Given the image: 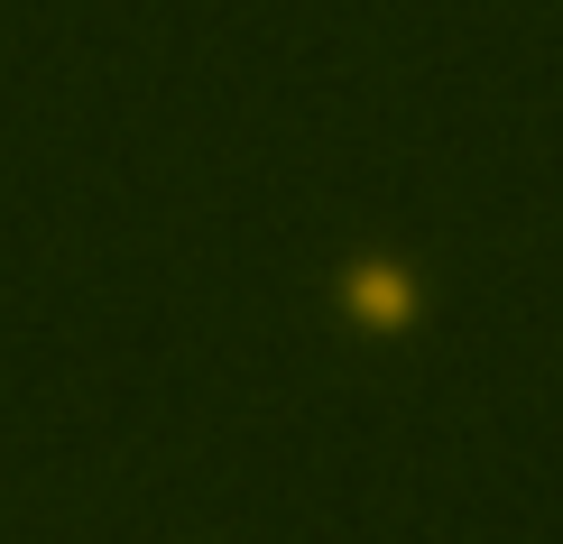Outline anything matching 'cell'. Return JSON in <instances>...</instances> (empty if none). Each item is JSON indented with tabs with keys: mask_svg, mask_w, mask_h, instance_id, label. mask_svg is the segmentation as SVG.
<instances>
[{
	"mask_svg": "<svg viewBox=\"0 0 563 544\" xmlns=\"http://www.w3.org/2000/svg\"><path fill=\"white\" fill-rule=\"evenodd\" d=\"M416 304H426V287H416L407 258H361V268L342 277V314L361 323V333H407Z\"/></svg>",
	"mask_w": 563,
	"mask_h": 544,
	"instance_id": "cell-1",
	"label": "cell"
}]
</instances>
